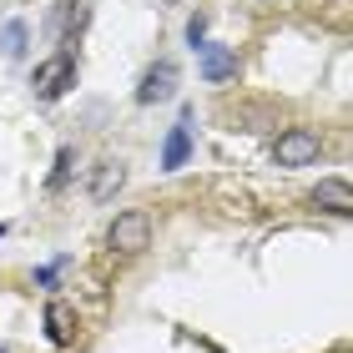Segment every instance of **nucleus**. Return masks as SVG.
Returning <instances> with one entry per match:
<instances>
[{"label":"nucleus","mask_w":353,"mask_h":353,"mask_svg":"<svg viewBox=\"0 0 353 353\" xmlns=\"http://www.w3.org/2000/svg\"><path fill=\"white\" fill-rule=\"evenodd\" d=\"M30 86H36L41 101H61V96L76 86V56L71 51H56L51 61H41L36 76H30Z\"/></svg>","instance_id":"f257e3e1"},{"label":"nucleus","mask_w":353,"mask_h":353,"mask_svg":"<svg viewBox=\"0 0 353 353\" xmlns=\"http://www.w3.org/2000/svg\"><path fill=\"white\" fill-rule=\"evenodd\" d=\"M272 162H278V167H308V162H318V137L303 132V126H288V132L272 141Z\"/></svg>","instance_id":"f03ea898"},{"label":"nucleus","mask_w":353,"mask_h":353,"mask_svg":"<svg viewBox=\"0 0 353 353\" xmlns=\"http://www.w3.org/2000/svg\"><path fill=\"white\" fill-rule=\"evenodd\" d=\"M172 96H176V66H172V61H157V66L141 71V81H137V101L141 106L172 101Z\"/></svg>","instance_id":"7ed1b4c3"},{"label":"nucleus","mask_w":353,"mask_h":353,"mask_svg":"<svg viewBox=\"0 0 353 353\" xmlns=\"http://www.w3.org/2000/svg\"><path fill=\"white\" fill-rule=\"evenodd\" d=\"M152 243V217L147 212H121L111 222V248L117 252H141Z\"/></svg>","instance_id":"20e7f679"},{"label":"nucleus","mask_w":353,"mask_h":353,"mask_svg":"<svg viewBox=\"0 0 353 353\" xmlns=\"http://www.w3.org/2000/svg\"><path fill=\"white\" fill-rule=\"evenodd\" d=\"M197 71H202V81H232L237 76V51L232 46H212V41H202L197 46Z\"/></svg>","instance_id":"39448f33"},{"label":"nucleus","mask_w":353,"mask_h":353,"mask_svg":"<svg viewBox=\"0 0 353 353\" xmlns=\"http://www.w3.org/2000/svg\"><path fill=\"white\" fill-rule=\"evenodd\" d=\"M187 162H192V111H182V121L162 141V172H182Z\"/></svg>","instance_id":"423d86ee"},{"label":"nucleus","mask_w":353,"mask_h":353,"mask_svg":"<svg viewBox=\"0 0 353 353\" xmlns=\"http://www.w3.org/2000/svg\"><path fill=\"white\" fill-rule=\"evenodd\" d=\"M313 207H328L333 217H353V187L343 176H323V182L313 187Z\"/></svg>","instance_id":"0eeeda50"},{"label":"nucleus","mask_w":353,"mask_h":353,"mask_svg":"<svg viewBox=\"0 0 353 353\" xmlns=\"http://www.w3.org/2000/svg\"><path fill=\"white\" fill-rule=\"evenodd\" d=\"M46 339L51 343H71L76 339V308L71 303H61V298L46 303Z\"/></svg>","instance_id":"6e6552de"},{"label":"nucleus","mask_w":353,"mask_h":353,"mask_svg":"<svg viewBox=\"0 0 353 353\" xmlns=\"http://www.w3.org/2000/svg\"><path fill=\"white\" fill-rule=\"evenodd\" d=\"M26 46H30V26L21 21V15L0 26V51H6V61H21V56H26Z\"/></svg>","instance_id":"1a4fd4ad"},{"label":"nucleus","mask_w":353,"mask_h":353,"mask_svg":"<svg viewBox=\"0 0 353 353\" xmlns=\"http://www.w3.org/2000/svg\"><path fill=\"white\" fill-rule=\"evenodd\" d=\"M121 182H126V167H121V162H101V167H96V182H91V197L106 202Z\"/></svg>","instance_id":"9d476101"},{"label":"nucleus","mask_w":353,"mask_h":353,"mask_svg":"<svg viewBox=\"0 0 353 353\" xmlns=\"http://www.w3.org/2000/svg\"><path fill=\"white\" fill-rule=\"evenodd\" d=\"M91 10L81 6V0H71V6H61V36H76V30H86Z\"/></svg>","instance_id":"9b49d317"},{"label":"nucleus","mask_w":353,"mask_h":353,"mask_svg":"<svg viewBox=\"0 0 353 353\" xmlns=\"http://www.w3.org/2000/svg\"><path fill=\"white\" fill-rule=\"evenodd\" d=\"M66 176H71V147H61L56 152V172H51V192L66 187Z\"/></svg>","instance_id":"f8f14e48"},{"label":"nucleus","mask_w":353,"mask_h":353,"mask_svg":"<svg viewBox=\"0 0 353 353\" xmlns=\"http://www.w3.org/2000/svg\"><path fill=\"white\" fill-rule=\"evenodd\" d=\"M187 41H192V51H197V46L207 41V15H202V10L192 15V21H187Z\"/></svg>","instance_id":"ddd939ff"},{"label":"nucleus","mask_w":353,"mask_h":353,"mask_svg":"<svg viewBox=\"0 0 353 353\" xmlns=\"http://www.w3.org/2000/svg\"><path fill=\"white\" fill-rule=\"evenodd\" d=\"M0 237H6V222H0Z\"/></svg>","instance_id":"4468645a"},{"label":"nucleus","mask_w":353,"mask_h":353,"mask_svg":"<svg viewBox=\"0 0 353 353\" xmlns=\"http://www.w3.org/2000/svg\"><path fill=\"white\" fill-rule=\"evenodd\" d=\"M162 6H176V0H162Z\"/></svg>","instance_id":"2eb2a0df"}]
</instances>
